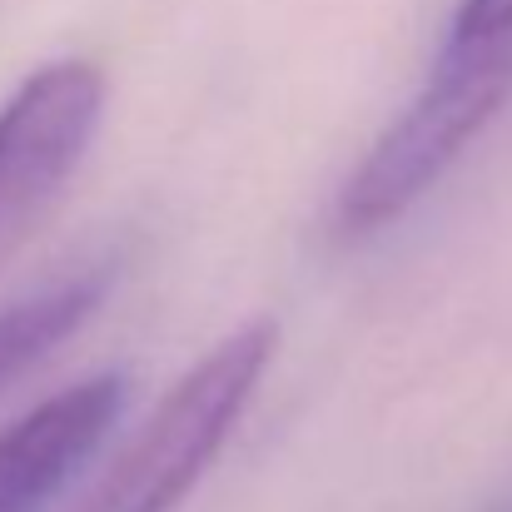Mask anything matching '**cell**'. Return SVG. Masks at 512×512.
Here are the masks:
<instances>
[{
	"label": "cell",
	"instance_id": "6da1fadb",
	"mask_svg": "<svg viewBox=\"0 0 512 512\" xmlns=\"http://www.w3.org/2000/svg\"><path fill=\"white\" fill-rule=\"evenodd\" d=\"M512 95V35L508 40H443L418 95L388 120V130L358 155L334 199V239H373L403 219L463 150L498 120Z\"/></svg>",
	"mask_w": 512,
	"mask_h": 512
},
{
	"label": "cell",
	"instance_id": "7a4b0ae2",
	"mask_svg": "<svg viewBox=\"0 0 512 512\" xmlns=\"http://www.w3.org/2000/svg\"><path fill=\"white\" fill-rule=\"evenodd\" d=\"M274 348H279L274 319H244L214 348H204L70 512L179 508L234 438V423L254 403L274 363Z\"/></svg>",
	"mask_w": 512,
	"mask_h": 512
},
{
	"label": "cell",
	"instance_id": "3957f363",
	"mask_svg": "<svg viewBox=\"0 0 512 512\" xmlns=\"http://www.w3.org/2000/svg\"><path fill=\"white\" fill-rule=\"evenodd\" d=\"M105 70L85 55L35 65L0 100V259L50 214L95 150L105 120Z\"/></svg>",
	"mask_w": 512,
	"mask_h": 512
},
{
	"label": "cell",
	"instance_id": "277c9868",
	"mask_svg": "<svg viewBox=\"0 0 512 512\" xmlns=\"http://www.w3.org/2000/svg\"><path fill=\"white\" fill-rule=\"evenodd\" d=\"M130 378L120 368L65 383L0 428V512H45L80 468L105 448L125 413Z\"/></svg>",
	"mask_w": 512,
	"mask_h": 512
},
{
	"label": "cell",
	"instance_id": "5b68a950",
	"mask_svg": "<svg viewBox=\"0 0 512 512\" xmlns=\"http://www.w3.org/2000/svg\"><path fill=\"white\" fill-rule=\"evenodd\" d=\"M110 279L95 274H70L45 289H30L10 304H0V388L25 378L40 358H50L80 324L95 319Z\"/></svg>",
	"mask_w": 512,
	"mask_h": 512
},
{
	"label": "cell",
	"instance_id": "8992f818",
	"mask_svg": "<svg viewBox=\"0 0 512 512\" xmlns=\"http://www.w3.org/2000/svg\"><path fill=\"white\" fill-rule=\"evenodd\" d=\"M508 35H512V0H458L443 40L468 45V40H508Z\"/></svg>",
	"mask_w": 512,
	"mask_h": 512
}]
</instances>
